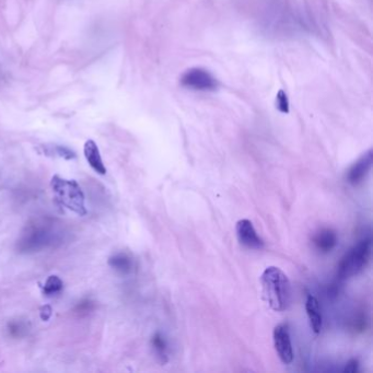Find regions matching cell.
I'll return each instance as SVG.
<instances>
[{
    "mask_svg": "<svg viewBox=\"0 0 373 373\" xmlns=\"http://www.w3.org/2000/svg\"><path fill=\"white\" fill-rule=\"evenodd\" d=\"M181 85L189 90L210 92L218 89L219 81L210 71L196 67L185 71L181 77Z\"/></svg>",
    "mask_w": 373,
    "mask_h": 373,
    "instance_id": "5b68a950",
    "label": "cell"
},
{
    "mask_svg": "<svg viewBox=\"0 0 373 373\" xmlns=\"http://www.w3.org/2000/svg\"><path fill=\"white\" fill-rule=\"evenodd\" d=\"M152 348L155 350L157 357L161 360L162 364H166L168 361V353H167V342L160 333H156L151 338Z\"/></svg>",
    "mask_w": 373,
    "mask_h": 373,
    "instance_id": "5bb4252c",
    "label": "cell"
},
{
    "mask_svg": "<svg viewBox=\"0 0 373 373\" xmlns=\"http://www.w3.org/2000/svg\"><path fill=\"white\" fill-rule=\"evenodd\" d=\"M43 151L48 157H58L65 159V160H73V159L76 158V153L74 150L69 149L68 147L60 145H44Z\"/></svg>",
    "mask_w": 373,
    "mask_h": 373,
    "instance_id": "4fadbf2b",
    "label": "cell"
},
{
    "mask_svg": "<svg viewBox=\"0 0 373 373\" xmlns=\"http://www.w3.org/2000/svg\"><path fill=\"white\" fill-rule=\"evenodd\" d=\"M305 311L308 314L310 325L312 331L315 334H319L323 327V319L321 313V308L319 301L313 295H308L305 301Z\"/></svg>",
    "mask_w": 373,
    "mask_h": 373,
    "instance_id": "30bf717a",
    "label": "cell"
},
{
    "mask_svg": "<svg viewBox=\"0 0 373 373\" xmlns=\"http://www.w3.org/2000/svg\"><path fill=\"white\" fill-rule=\"evenodd\" d=\"M84 153L89 166L98 174L104 175L106 173V168L104 166L100 150L94 140L89 139L84 146Z\"/></svg>",
    "mask_w": 373,
    "mask_h": 373,
    "instance_id": "9c48e42d",
    "label": "cell"
},
{
    "mask_svg": "<svg viewBox=\"0 0 373 373\" xmlns=\"http://www.w3.org/2000/svg\"><path fill=\"white\" fill-rule=\"evenodd\" d=\"M372 242L371 239H364L354 245L344 255L338 265L337 277L339 280H346L359 275L367 265L369 264L371 257Z\"/></svg>",
    "mask_w": 373,
    "mask_h": 373,
    "instance_id": "277c9868",
    "label": "cell"
},
{
    "mask_svg": "<svg viewBox=\"0 0 373 373\" xmlns=\"http://www.w3.org/2000/svg\"><path fill=\"white\" fill-rule=\"evenodd\" d=\"M60 233L51 219H37L24 228L16 242V248L21 253L40 252L58 242Z\"/></svg>",
    "mask_w": 373,
    "mask_h": 373,
    "instance_id": "7a4b0ae2",
    "label": "cell"
},
{
    "mask_svg": "<svg viewBox=\"0 0 373 373\" xmlns=\"http://www.w3.org/2000/svg\"><path fill=\"white\" fill-rule=\"evenodd\" d=\"M51 187L60 205L78 216L87 215L85 194L75 180H66L59 175H54L51 181Z\"/></svg>",
    "mask_w": 373,
    "mask_h": 373,
    "instance_id": "3957f363",
    "label": "cell"
},
{
    "mask_svg": "<svg viewBox=\"0 0 373 373\" xmlns=\"http://www.w3.org/2000/svg\"><path fill=\"white\" fill-rule=\"evenodd\" d=\"M8 327H9L10 335L15 336V337L22 336L24 333H26V330H27L26 326L23 324V323H21V322H19V323L18 322L9 323Z\"/></svg>",
    "mask_w": 373,
    "mask_h": 373,
    "instance_id": "e0dca14e",
    "label": "cell"
},
{
    "mask_svg": "<svg viewBox=\"0 0 373 373\" xmlns=\"http://www.w3.org/2000/svg\"><path fill=\"white\" fill-rule=\"evenodd\" d=\"M263 294L270 308L276 312L286 311L291 303V283L280 268L270 266L261 277Z\"/></svg>",
    "mask_w": 373,
    "mask_h": 373,
    "instance_id": "6da1fadb",
    "label": "cell"
},
{
    "mask_svg": "<svg viewBox=\"0 0 373 373\" xmlns=\"http://www.w3.org/2000/svg\"><path fill=\"white\" fill-rule=\"evenodd\" d=\"M373 164V151L369 149L364 153L357 161H356L352 167L349 168L347 172V181L348 183L353 185H357L363 182L371 171Z\"/></svg>",
    "mask_w": 373,
    "mask_h": 373,
    "instance_id": "ba28073f",
    "label": "cell"
},
{
    "mask_svg": "<svg viewBox=\"0 0 373 373\" xmlns=\"http://www.w3.org/2000/svg\"><path fill=\"white\" fill-rule=\"evenodd\" d=\"M108 265L120 274H129L133 270V261L125 253H117L109 257Z\"/></svg>",
    "mask_w": 373,
    "mask_h": 373,
    "instance_id": "7c38bea8",
    "label": "cell"
},
{
    "mask_svg": "<svg viewBox=\"0 0 373 373\" xmlns=\"http://www.w3.org/2000/svg\"><path fill=\"white\" fill-rule=\"evenodd\" d=\"M313 243L322 253H328L337 244V234L332 229H322L314 235Z\"/></svg>",
    "mask_w": 373,
    "mask_h": 373,
    "instance_id": "8fae6325",
    "label": "cell"
},
{
    "mask_svg": "<svg viewBox=\"0 0 373 373\" xmlns=\"http://www.w3.org/2000/svg\"><path fill=\"white\" fill-rule=\"evenodd\" d=\"M358 361L356 359H352L348 361V364L346 365L344 369V372H349V373H355L358 371Z\"/></svg>",
    "mask_w": 373,
    "mask_h": 373,
    "instance_id": "d6986e66",
    "label": "cell"
},
{
    "mask_svg": "<svg viewBox=\"0 0 373 373\" xmlns=\"http://www.w3.org/2000/svg\"><path fill=\"white\" fill-rule=\"evenodd\" d=\"M63 287H64V283L62 279L56 275H52L46 279L45 283H44L43 291L47 295H53L62 291Z\"/></svg>",
    "mask_w": 373,
    "mask_h": 373,
    "instance_id": "9a60e30c",
    "label": "cell"
},
{
    "mask_svg": "<svg viewBox=\"0 0 373 373\" xmlns=\"http://www.w3.org/2000/svg\"><path fill=\"white\" fill-rule=\"evenodd\" d=\"M235 233L240 244L250 250H262L264 248V241L257 234L256 230L249 219H241L235 224Z\"/></svg>",
    "mask_w": 373,
    "mask_h": 373,
    "instance_id": "52a82bcc",
    "label": "cell"
},
{
    "mask_svg": "<svg viewBox=\"0 0 373 373\" xmlns=\"http://www.w3.org/2000/svg\"><path fill=\"white\" fill-rule=\"evenodd\" d=\"M274 347L279 359L284 365H290L293 361V349L290 338L288 324H278L273 332Z\"/></svg>",
    "mask_w": 373,
    "mask_h": 373,
    "instance_id": "8992f818",
    "label": "cell"
},
{
    "mask_svg": "<svg viewBox=\"0 0 373 373\" xmlns=\"http://www.w3.org/2000/svg\"><path fill=\"white\" fill-rule=\"evenodd\" d=\"M92 303L90 302V301H86V302H81L79 305H78V310L79 312H89L90 311V305Z\"/></svg>",
    "mask_w": 373,
    "mask_h": 373,
    "instance_id": "ffe728a7",
    "label": "cell"
},
{
    "mask_svg": "<svg viewBox=\"0 0 373 373\" xmlns=\"http://www.w3.org/2000/svg\"><path fill=\"white\" fill-rule=\"evenodd\" d=\"M276 105L281 113H289V101L287 94L282 90L279 91L276 96Z\"/></svg>",
    "mask_w": 373,
    "mask_h": 373,
    "instance_id": "2e32d148",
    "label": "cell"
},
{
    "mask_svg": "<svg viewBox=\"0 0 373 373\" xmlns=\"http://www.w3.org/2000/svg\"><path fill=\"white\" fill-rule=\"evenodd\" d=\"M52 315H53V309H52L51 305L45 304V305L41 306V309H40V317H41L42 321L47 322L49 319H51Z\"/></svg>",
    "mask_w": 373,
    "mask_h": 373,
    "instance_id": "ac0fdd59",
    "label": "cell"
}]
</instances>
